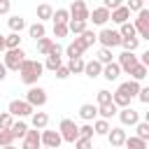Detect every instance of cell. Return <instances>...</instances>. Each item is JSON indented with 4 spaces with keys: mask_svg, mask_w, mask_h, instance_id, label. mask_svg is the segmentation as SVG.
Segmentation results:
<instances>
[{
    "mask_svg": "<svg viewBox=\"0 0 149 149\" xmlns=\"http://www.w3.org/2000/svg\"><path fill=\"white\" fill-rule=\"evenodd\" d=\"M42 72H44V65L40 63V61H35V58H26L23 63H21V68H19V74H21V81L30 88V86H37V79L42 77Z\"/></svg>",
    "mask_w": 149,
    "mask_h": 149,
    "instance_id": "1",
    "label": "cell"
},
{
    "mask_svg": "<svg viewBox=\"0 0 149 149\" xmlns=\"http://www.w3.org/2000/svg\"><path fill=\"white\" fill-rule=\"evenodd\" d=\"M58 135H61L63 142L74 144L77 137H79V126H77L72 119H61V123H58Z\"/></svg>",
    "mask_w": 149,
    "mask_h": 149,
    "instance_id": "2",
    "label": "cell"
},
{
    "mask_svg": "<svg viewBox=\"0 0 149 149\" xmlns=\"http://www.w3.org/2000/svg\"><path fill=\"white\" fill-rule=\"evenodd\" d=\"M95 42H100L102 49H114L121 44V35L114 28H102L100 33H95Z\"/></svg>",
    "mask_w": 149,
    "mask_h": 149,
    "instance_id": "3",
    "label": "cell"
},
{
    "mask_svg": "<svg viewBox=\"0 0 149 149\" xmlns=\"http://www.w3.org/2000/svg\"><path fill=\"white\" fill-rule=\"evenodd\" d=\"M23 61H26V51L23 49H12V51H5V56H2V65L7 70H14V72H19Z\"/></svg>",
    "mask_w": 149,
    "mask_h": 149,
    "instance_id": "4",
    "label": "cell"
},
{
    "mask_svg": "<svg viewBox=\"0 0 149 149\" xmlns=\"http://www.w3.org/2000/svg\"><path fill=\"white\" fill-rule=\"evenodd\" d=\"M133 28H135V35H140L137 40H149V9L137 12V19H135Z\"/></svg>",
    "mask_w": 149,
    "mask_h": 149,
    "instance_id": "5",
    "label": "cell"
},
{
    "mask_svg": "<svg viewBox=\"0 0 149 149\" xmlns=\"http://www.w3.org/2000/svg\"><path fill=\"white\" fill-rule=\"evenodd\" d=\"M26 102L35 109V107H44L47 105V91L42 86H30L26 91Z\"/></svg>",
    "mask_w": 149,
    "mask_h": 149,
    "instance_id": "6",
    "label": "cell"
},
{
    "mask_svg": "<svg viewBox=\"0 0 149 149\" xmlns=\"http://www.w3.org/2000/svg\"><path fill=\"white\" fill-rule=\"evenodd\" d=\"M7 112H9L12 116H16V119H26V116H33V112H35V109H33L26 100H9Z\"/></svg>",
    "mask_w": 149,
    "mask_h": 149,
    "instance_id": "7",
    "label": "cell"
},
{
    "mask_svg": "<svg viewBox=\"0 0 149 149\" xmlns=\"http://www.w3.org/2000/svg\"><path fill=\"white\" fill-rule=\"evenodd\" d=\"M68 14H70L72 21H86V23H88V14H91V9H88V5H86L84 0H74V2L70 5Z\"/></svg>",
    "mask_w": 149,
    "mask_h": 149,
    "instance_id": "8",
    "label": "cell"
},
{
    "mask_svg": "<svg viewBox=\"0 0 149 149\" xmlns=\"http://www.w3.org/2000/svg\"><path fill=\"white\" fill-rule=\"evenodd\" d=\"M40 142H42V147H47V149H61V144H63L58 130H47V128L40 130Z\"/></svg>",
    "mask_w": 149,
    "mask_h": 149,
    "instance_id": "9",
    "label": "cell"
},
{
    "mask_svg": "<svg viewBox=\"0 0 149 149\" xmlns=\"http://www.w3.org/2000/svg\"><path fill=\"white\" fill-rule=\"evenodd\" d=\"M116 116H119V121H121V128H123V126H133V128H135V123H140V112L133 109V107L119 109Z\"/></svg>",
    "mask_w": 149,
    "mask_h": 149,
    "instance_id": "10",
    "label": "cell"
},
{
    "mask_svg": "<svg viewBox=\"0 0 149 149\" xmlns=\"http://www.w3.org/2000/svg\"><path fill=\"white\" fill-rule=\"evenodd\" d=\"M114 63L121 68V72H130V70L137 65V56H135V54H128V51H121Z\"/></svg>",
    "mask_w": 149,
    "mask_h": 149,
    "instance_id": "11",
    "label": "cell"
},
{
    "mask_svg": "<svg viewBox=\"0 0 149 149\" xmlns=\"http://www.w3.org/2000/svg\"><path fill=\"white\" fill-rule=\"evenodd\" d=\"M21 149H42V142H40V130H30L28 128V133L23 135V140H21Z\"/></svg>",
    "mask_w": 149,
    "mask_h": 149,
    "instance_id": "12",
    "label": "cell"
},
{
    "mask_svg": "<svg viewBox=\"0 0 149 149\" xmlns=\"http://www.w3.org/2000/svg\"><path fill=\"white\" fill-rule=\"evenodd\" d=\"M105 137L109 140V144H112V147H116V149H119V147H123V142H126V137H128V135H126V130H123L121 126H116V128H109V133H107Z\"/></svg>",
    "mask_w": 149,
    "mask_h": 149,
    "instance_id": "13",
    "label": "cell"
},
{
    "mask_svg": "<svg viewBox=\"0 0 149 149\" xmlns=\"http://www.w3.org/2000/svg\"><path fill=\"white\" fill-rule=\"evenodd\" d=\"M84 51H86V47L79 42V37H74V40L63 49V54H65L68 58H81V54H84Z\"/></svg>",
    "mask_w": 149,
    "mask_h": 149,
    "instance_id": "14",
    "label": "cell"
},
{
    "mask_svg": "<svg viewBox=\"0 0 149 149\" xmlns=\"http://www.w3.org/2000/svg\"><path fill=\"white\" fill-rule=\"evenodd\" d=\"M88 21H93V26H105L109 21V12L105 7H95L91 14H88Z\"/></svg>",
    "mask_w": 149,
    "mask_h": 149,
    "instance_id": "15",
    "label": "cell"
},
{
    "mask_svg": "<svg viewBox=\"0 0 149 149\" xmlns=\"http://www.w3.org/2000/svg\"><path fill=\"white\" fill-rule=\"evenodd\" d=\"M140 88H142V86H140L137 81H133V79H130V81H123V84H119V88H116V91H121V93H123L128 100H133V98L140 93Z\"/></svg>",
    "mask_w": 149,
    "mask_h": 149,
    "instance_id": "16",
    "label": "cell"
},
{
    "mask_svg": "<svg viewBox=\"0 0 149 149\" xmlns=\"http://www.w3.org/2000/svg\"><path fill=\"white\" fill-rule=\"evenodd\" d=\"M109 19H112L114 23L123 26V23H128V21H130V12L126 9V5H121V7H116L114 12H109Z\"/></svg>",
    "mask_w": 149,
    "mask_h": 149,
    "instance_id": "17",
    "label": "cell"
},
{
    "mask_svg": "<svg viewBox=\"0 0 149 149\" xmlns=\"http://www.w3.org/2000/svg\"><path fill=\"white\" fill-rule=\"evenodd\" d=\"M84 74L88 77V79H95V77H100L102 74V65L93 58V61H86L84 63Z\"/></svg>",
    "mask_w": 149,
    "mask_h": 149,
    "instance_id": "18",
    "label": "cell"
},
{
    "mask_svg": "<svg viewBox=\"0 0 149 149\" xmlns=\"http://www.w3.org/2000/svg\"><path fill=\"white\" fill-rule=\"evenodd\" d=\"M30 123H33L35 130H44V128L49 126V114H47V112H33Z\"/></svg>",
    "mask_w": 149,
    "mask_h": 149,
    "instance_id": "19",
    "label": "cell"
},
{
    "mask_svg": "<svg viewBox=\"0 0 149 149\" xmlns=\"http://www.w3.org/2000/svg\"><path fill=\"white\" fill-rule=\"evenodd\" d=\"M79 116H81L86 123H88V121H95V119H98V107L91 105V102H86V105L79 107Z\"/></svg>",
    "mask_w": 149,
    "mask_h": 149,
    "instance_id": "20",
    "label": "cell"
},
{
    "mask_svg": "<svg viewBox=\"0 0 149 149\" xmlns=\"http://www.w3.org/2000/svg\"><path fill=\"white\" fill-rule=\"evenodd\" d=\"M119 74H121V68H119L116 63L102 65V74H100V77H105L107 81H116V79H119Z\"/></svg>",
    "mask_w": 149,
    "mask_h": 149,
    "instance_id": "21",
    "label": "cell"
},
{
    "mask_svg": "<svg viewBox=\"0 0 149 149\" xmlns=\"http://www.w3.org/2000/svg\"><path fill=\"white\" fill-rule=\"evenodd\" d=\"M7 26H9V30H12V33L21 35V30L26 28V19H23V16H19V14H14V16H9V19H7Z\"/></svg>",
    "mask_w": 149,
    "mask_h": 149,
    "instance_id": "22",
    "label": "cell"
},
{
    "mask_svg": "<svg viewBox=\"0 0 149 149\" xmlns=\"http://www.w3.org/2000/svg\"><path fill=\"white\" fill-rule=\"evenodd\" d=\"M28 35H30L35 42L42 40V37H47V28H44V23H40V21L30 23V26H28Z\"/></svg>",
    "mask_w": 149,
    "mask_h": 149,
    "instance_id": "23",
    "label": "cell"
},
{
    "mask_svg": "<svg viewBox=\"0 0 149 149\" xmlns=\"http://www.w3.org/2000/svg\"><path fill=\"white\" fill-rule=\"evenodd\" d=\"M9 133H12V137H14V140H16V137H19V140H23V135L28 133V123H26L23 119H19V121H14V123H12Z\"/></svg>",
    "mask_w": 149,
    "mask_h": 149,
    "instance_id": "24",
    "label": "cell"
},
{
    "mask_svg": "<svg viewBox=\"0 0 149 149\" xmlns=\"http://www.w3.org/2000/svg\"><path fill=\"white\" fill-rule=\"evenodd\" d=\"M35 14H37V19H40V23H44L47 19H51V16H54V7H51L49 2H42V5H37V9H35Z\"/></svg>",
    "mask_w": 149,
    "mask_h": 149,
    "instance_id": "25",
    "label": "cell"
},
{
    "mask_svg": "<svg viewBox=\"0 0 149 149\" xmlns=\"http://www.w3.org/2000/svg\"><path fill=\"white\" fill-rule=\"evenodd\" d=\"M12 49H21V35L16 33L5 35V51H12Z\"/></svg>",
    "mask_w": 149,
    "mask_h": 149,
    "instance_id": "26",
    "label": "cell"
},
{
    "mask_svg": "<svg viewBox=\"0 0 149 149\" xmlns=\"http://www.w3.org/2000/svg\"><path fill=\"white\" fill-rule=\"evenodd\" d=\"M84 30H88L86 21H72V19L68 21V33H72V35H77V37H79Z\"/></svg>",
    "mask_w": 149,
    "mask_h": 149,
    "instance_id": "27",
    "label": "cell"
},
{
    "mask_svg": "<svg viewBox=\"0 0 149 149\" xmlns=\"http://www.w3.org/2000/svg\"><path fill=\"white\" fill-rule=\"evenodd\" d=\"M35 44H37V54H40V56H49V51H51V47H54V40H51V37H42V40H37Z\"/></svg>",
    "mask_w": 149,
    "mask_h": 149,
    "instance_id": "28",
    "label": "cell"
},
{
    "mask_svg": "<svg viewBox=\"0 0 149 149\" xmlns=\"http://www.w3.org/2000/svg\"><path fill=\"white\" fill-rule=\"evenodd\" d=\"M95 61H98L100 65H109V63H114V54H112V49H102V47H100Z\"/></svg>",
    "mask_w": 149,
    "mask_h": 149,
    "instance_id": "29",
    "label": "cell"
},
{
    "mask_svg": "<svg viewBox=\"0 0 149 149\" xmlns=\"http://www.w3.org/2000/svg\"><path fill=\"white\" fill-rule=\"evenodd\" d=\"M84 58H70L68 61V70H70V74H84Z\"/></svg>",
    "mask_w": 149,
    "mask_h": 149,
    "instance_id": "30",
    "label": "cell"
},
{
    "mask_svg": "<svg viewBox=\"0 0 149 149\" xmlns=\"http://www.w3.org/2000/svg\"><path fill=\"white\" fill-rule=\"evenodd\" d=\"M91 126H93V135H107V133H109V128H112V126H109V121H105V119H95Z\"/></svg>",
    "mask_w": 149,
    "mask_h": 149,
    "instance_id": "31",
    "label": "cell"
},
{
    "mask_svg": "<svg viewBox=\"0 0 149 149\" xmlns=\"http://www.w3.org/2000/svg\"><path fill=\"white\" fill-rule=\"evenodd\" d=\"M147 72H149V68H144V65H140V63H137L128 74H130V79H133V81H137V84H140V81L147 77Z\"/></svg>",
    "mask_w": 149,
    "mask_h": 149,
    "instance_id": "32",
    "label": "cell"
},
{
    "mask_svg": "<svg viewBox=\"0 0 149 149\" xmlns=\"http://www.w3.org/2000/svg\"><path fill=\"white\" fill-rule=\"evenodd\" d=\"M116 107L114 105H102V107H98V119H105V121H109L112 116H116Z\"/></svg>",
    "mask_w": 149,
    "mask_h": 149,
    "instance_id": "33",
    "label": "cell"
},
{
    "mask_svg": "<svg viewBox=\"0 0 149 149\" xmlns=\"http://www.w3.org/2000/svg\"><path fill=\"white\" fill-rule=\"evenodd\" d=\"M123 147H126V149H149V147H147V142H144V140H140V137H135V135L126 137Z\"/></svg>",
    "mask_w": 149,
    "mask_h": 149,
    "instance_id": "34",
    "label": "cell"
},
{
    "mask_svg": "<svg viewBox=\"0 0 149 149\" xmlns=\"http://www.w3.org/2000/svg\"><path fill=\"white\" fill-rule=\"evenodd\" d=\"M54 23H63V26H68V21H70V14H68V9L65 7H58V9H54Z\"/></svg>",
    "mask_w": 149,
    "mask_h": 149,
    "instance_id": "35",
    "label": "cell"
},
{
    "mask_svg": "<svg viewBox=\"0 0 149 149\" xmlns=\"http://www.w3.org/2000/svg\"><path fill=\"white\" fill-rule=\"evenodd\" d=\"M42 65H44V70H51L54 72V70H58L63 65V56H47V61Z\"/></svg>",
    "mask_w": 149,
    "mask_h": 149,
    "instance_id": "36",
    "label": "cell"
},
{
    "mask_svg": "<svg viewBox=\"0 0 149 149\" xmlns=\"http://www.w3.org/2000/svg\"><path fill=\"white\" fill-rule=\"evenodd\" d=\"M95 100H98V105H95V107L112 105V91H107V88H100V91L95 93Z\"/></svg>",
    "mask_w": 149,
    "mask_h": 149,
    "instance_id": "37",
    "label": "cell"
},
{
    "mask_svg": "<svg viewBox=\"0 0 149 149\" xmlns=\"http://www.w3.org/2000/svg\"><path fill=\"white\" fill-rule=\"evenodd\" d=\"M135 137H140V140H149V121H140V123H135Z\"/></svg>",
    "mask_w": 149,
    "mask_h": 149,
    "instance_id": "38",
    "label": "cell"
},
{
    "mask_svg": "<svg viewBox=\"0 0 149 149\" xmlns=\"http://www.w3.org/2000/svg\"><path fill=\"white\" fill-rule=\"evenodd\" d=\"M119 47H123V51H128V54H135L137 47H140V40L137 37H128V40H121Z\"/></svg>",
    "mask_w": 149,
    "mask_h": 149,
    "instance_id": "39",
    "label": "cell"
},
{
    "mask_svg": "<svg viewBox=\"0 0 149 149\" xmlns=\"http://www.w3.org/2000/svg\"><path fill=\"white\" fill-rule=\"evenodd\" d=\"M119 35H121V40L137 37V35H135V28H133V23H130V21H128V23H123V26H119Z\"/></svg>",
    "mask_w": 149,
    "mask_h": 149,
    "instance_id": "40",
    "label": "cell"
},
{
    "mask_svg": "<svg viewBox=\"0 0 149 149\" xmlns=\"http://www.w3.org/2000/svg\"><path fill=\"white\" fill-rule=\"evenodd\" d=\"M79 42H81V44L88 49L91 44H95V33H93V30H84V33L79 35Z\"/></svg>",
    "mask_w": 149,
    "mask_h": 149,
    "instance_id": "41",
    "label": "cell"
},
{
    "mask_svg": "<svg viewBox=\"0 0 149 149\" xmlns=\"http://www.w3.org/2000/svg\"><path fill=\"white\" fill-rule=\"evenodd\" d=\"M14 123V116L9 112H0V130H9Z\"/></svg>",
    "mask_w": 149,
    "mask_h": 149,
    "instance_id": "42",
    "label": "cell"
},
{
    "mask_svg": "<svg viewBox=\"0 0 149 149\" xmlns=\"http://www.w3.org/2000/svg\"><path fill=\"white\" fill-rule=\"evenodd\" d=\"M9 144H14L12 133H9V130H0V149H2V147H9Z\"/></svg>",
    "mask_w": 149,
    "mask_h": 149,
    "instance_id": "43",
    "label": "cell"
},
{
    "mask_svg": "<svg viewBox=\"0 0 149 149\" xmlns=\"http://www.w3.org/2000/svg\"><path fill=\"white\" fill-rule=\"evenodd\" d=\"M79 137H84V140H91V137H93V126H91V123H84V126H79Z\"/></svg>",
    "mask_w": 149,
    "mask_h": 149,
    "instance_id": "44",
    "label": "cell"
},
{
    "mask_svg": "<svg viewBox=\"0 0 149 149\" xmlns=\"http://www.w3.org/2000/svg\"><path fill=\"white\" fill-rule=\"evenodd\" d=\"M54 37H56V40H58V37H68V26L54 23Z\"/></svg>",
    "mask_w": 149,
    "mask_h": 149,
    "instance_id": "45",
    "label": "cell"
},
{
    "mask_svg": "<svg viewBox=\"0 0 149 149\" xmlns=\"http://www.w3.org/2000/svg\"><path fill=\"white\" fill-rule=\"evenodd\" d=\"M126 9L128 12H140V9H144V5H142V0H128L126 2Z\"/></svg>",
    "mask_w": 149,
    "mask_h": 149,
    "instance_id": "46",
    "label": "cell"
},
{
    "mask_svg": "<svg viewBox=\"0 0 149 149\" xmlns=\"http://www.w3.org/2000/svg\"><path fill=\"white\" fill-rule=\"evenodd\" d=\"M74 149H93V142H91V140H84V137H77Z\"/></svg>",
    "mask_w": 149,
    "mask_h": 149,
    "instance_id": "47",
    "label": "cell"
},
{
    "mask_svg": "<svg viewBox=\"0 0 149 149\" xmlns=\"http://www.w3.org/2000/svg\"><path fill=\"white\" fill-rule=\"evenodd\" d=\"M56 72V79H68L70 77V70H68V65H61L58 70H54Z\"/></svg>",
    "mask_w": 149,
    "mask_h": 149,
    "instance_id": "48",
    "label": "cell"
},
{
    "mask_svg": "<svg viewBox=\"0 0 149 149\" xmlns=\"http://www.w3.org/2000/svg\"><path fill=\"white\" fill-rule=\"evenodd\" d=\"M137 98H140V102H142V105H149V88H147V86H142V88H140V93H137Z\"/></svg>",
    "mask_w": 149,
    "mask_h": 149,
    "instance_id": "49",
    "label": "cell"
},
{
    "mask_svg": "<svg viewBox=\"0 0 149 149\" xmlns=\"http://www.w3.org/2000/svg\"><path fill=\"white\" fill-rule=\"evenodd\" d=\"M9 9H12V2L9 0H0V14H9Z\"/></svg>",
    "mask_w": 149,
    "mask_h": 149,
    "instance_id": "50",
    "label": "cell"
},
{
    "mask_svg": "<svg viewBox=\"0 0 149 149\" xmlns=\"http://www.w3.org/2000/svg\"><path fill=\"white\" fill-rule=\"evenodd\" d=\"M63 54V47L58 44V42H54V47H51V51H49V56H61Z\"/></svg>",
    "mask_w": 149,
    "mask_h": 149,
    "instance_id": "51",
    "label": "cell"
},
{
    "mask_svg": "<svg viewBox=\"0 0 149 149\" xmlns=\"http://www.w3.org/2000/svg\"><path fill=\"white\" fill-rule=\"evenodd\" d=\"M5 79H7V68L0 63V81H5Z\"/></svg>",
    "mask_w": 149,
    "mask_h": 149,
    "instance_id": "52",
    "label": "cell"
},
{
    "mask_svg": "<svg viewBox=\"0 0 149 149\" xmlns=\"http://www.w3.org/2000/svg\"><path fill=\"white\" fill-rule=\"evenodd\" d=\"M0 51H5V35H0Z\"/></svg>",
    "mask_w": 149,
    "mask_h": 149,
    "instance_id": "53",
    "label": "cell"
},
{
    "mask_svg": "<svg viewBox=\"0 0 149 149\" xmlns=\"http://www.w3.org/2000/svg\"><path fill=\"white\" fill-rule=\"evenodd\" d=\"M2 149H16V147H14V144H9V147H2Z\"/></svg>",
    "mask_w": 149,
    "mask_h": 149,
    "instance_id": "54",
    "label": "cell"
},
{
    "mask_svg": "<svg viewBox=\"0 0 149 149\" xmlns=\"http://www.w3.org/2000/svg\"><path fill=\"white\" fill-rule=\"evenodd\" d=\"M42 149H47V147H42Z\"/></svg>",
    "mask_w": 149,
    "mask_h": 149,
    "instance_id": "55",
    "label": "cell"
},
{
    "mask_svg": "<svg viewBox=\"0 0 149 149\" xmlns=\"http://www.w3.org/2000/svg\"><path fill=\"white\" fill-rule=\"evenodd\" d=\"M93 149H98V147H93Z\"/></svg>",
    "mask_w": 149,
    "mask_h": 149,
    "instance_id": "56",
    "label": "cell"
}]
</instances>
